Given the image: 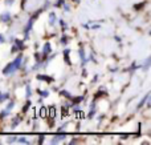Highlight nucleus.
Segmentation results:
<instances>
[{
  "instance_id": "nucleus-1",
  "label": "nucleus",
  "mask_w": 151,
  "mask_h": 145,
  "mask_svg": "<svg viewBox=\"0 0 151 145\" xmlns=\"http://www.w3.org/2000/svg\"><path fill=\"white\" fill-rule=\"evenodd\" d=\"M20 64H21V55H19L15 60L11 61V63L3 69V75H5V76H11V75H13V72H16L19 68H20Z\"/></svg>"
},
{
  "instance_id": "nucleus-2",
  "label": "nucleus",
  "mask_w": 151,
  "mask_h": 145,
  "mask_svg": "<svg viewBox=\"0 0 151 145\" xmlns=\"http://www.w3.org/2000/svg\"><path fill=\"white\" fill-rule=\"evenodd\" d=\"M65 137H66V135H58V136H55V137H53V140H52V144L60 143V141H63Z\"/></svg>"
},
{
  "instance_id": "nucleus-3",
  "label": "nucleus",
  "mask_w": 151,
  "mask_h": 145,
  "mask_svg": "<svg viewBox=\"0 0 151 145\" xmlns=\"http://www.w3.org/2000/svg\"><path fill=\"white\" fill-rule=\"evenodd\" d=\"M48 53H50V44H49V43H45L44 49H42V55L47 56Z\"/></svg>"
},
{
  "instance_id": "nucleus-4",
  "label": "nucleus",
  "mask_w": 151,
  "mask_h": 145,
  "mask_svg": "<svg viewBox=\"0 0 151 145\" xmlns=\"http://www.w3.org/2000/svg\"><path fill=\"white\" fill-rule=\"evenodd\" d=\"M0 19H1V21H4V23H8V21H9V19H11V15H9V13H4V15L0 16Z\"/></svg>"
},
{
  "instance_id": "nucleus-5",
  "label": "nucleus",
  "mask_w": 151,
  "mask_h": 145,
  "mask_svg": "<svg viewBox=\"0 0 151 145\" xmlns=\"http://www.w3.org/2000/svg\"><path fill=\"white\" fill-rule=\"evenodd\" d=\"M40 113H41V117H42V119H45V117H48V111H47V108H45V107H42V108H41V111H40Z\"/></svg>"
},
{
  "instance_id": "nucleus-6",
  "label": "nucleus",
  "mask_w": 151,
  "mask_h": 145,
  "mask_svg": "<svg viewBox=\"0 0 151 145\" xmlns=\"http://www.w3.org/2000/svg\"><path fill=\"white\" fill-rule=\"evenodd\" d=\"M55 21H56V15H55V13H50V16H49V24H50V25H55Z\"/></svg>"
},
{
  "instance_id": "nucleus-7",
  "label": "nucleus",
  "mask_w": 151,
  "mask_h": 145,
  "mask_svg": "<svg viewBox=\"0 0 151 145\" xmlns=\"http://www.w3.org/2000/svg\"><path fill=\"white\" fill-rule=\"evenodd\" d=\"M8 93H0V103H3V101H5V100H8Z\"/></svg>"
},
{
  "instance_id": "nucleus-8",
  "label": "nucleus",
  "mask_w": 151,
  "mask_h": 145,
  "mask_svg": "<svg viewBox=\"0 0 151 145\" xmlns=\"http://www.w3.org/2000/svg\"><path fill=\"white\" fill-rule=\"evenodd\" d=\"M64 56H65V60H66V63H68V65H70V60H69V49H66L65 52H64Z\"/></svg>"
},
{
  "instance_id": "nucleus-9",
  "label": "nucleus",
  "mask_w": 151,
  "mask_h": 145,
  "mask_svg": "<svg viewBox=\"0 0 151 145\" xmlns=\"http://www.w3.org/2000/svg\"><path fill=\"white\" fill-rule=\"evenodd\" d=\"M55 115H56L55 108H53V107H50V115H49V117H50V119H55Z\"/></svg>"
},
{
  "instance_id": "nucleus-10",
  "label": "nucleus",
  "mask_w": 151,
  "mask_h": 145,
  "mask_svg": "<svg viewBox=\"0 0 151 145\" xmlns=\"http://www.w3.org/2000/svg\"><path fill=\"white\" fill-rule=\"evenodd\" d=\"M13 105H15V103H13V101H11V103H9V104H8V107H7V111H8V112H9V111H11V109H12V108H13Z\"/></svg>"
},
{
  "instance_id": "nucleus-11",
  "label": "nucleus",
  "mask_w": 151,
  "mask_h": 145,
  "mask_svg": "<svg viewBox=\"0 0 151 145\" xmlns=\"http://www.w3.org/2000/svg\"><path fill=\"white\" fill-rule=\"evenodd\" d=\"M17 141H19V143H21V144H23V143H24V144H28V140H25L24 137H20Z\"/></svg>"
},
{
  "instance_id": "nucleus-12",
  "label": "nucleus",
  "mask_w": 151,
  "mask_h": 145,
  "mask_svg": "<svg viewBox=\"0 0 151 145\" xmlns=\"http://www.w3.org/2000/svg\"><path fill=\"white\" fill-rule=\"evenodd\" d=\"M29 105H31V103H29V101H28V103L25 104V107H24V108H23V112H24V113H25V112L28 111V107H29Z\"/></svg>"
},
{
  "instance_id": "nucleus-13",
  "label": "nucleus",
  "mask_w": 151,
  "mask_h": 145,
  "mask_svg": "<svg viewBox=\"0 0 151 145\" xmlns=\"http://www.w3.org/2000/svg\"><path fill=\"white\" fill-rule=\"evenodd\" d=\"M61 95H64L65 97H72L70 93H69V92H65V91H64V92H61Z\"/></svg>"
},
{
  "instance_id": "nucleus-14",
  "label": "nucleus",
  "mask_w": 151,
  "mask_h": 145,
  "mask_svg": "<svg viewBox=\"0 0 151 145\" xmlns=\"http://www.w3.org/2000/svg\"><path fill=\"white\" fill-rule=\"evenodd\" d=\"M12 141H13V143H15V141H16V137H9V140H8V143H12Z\"/></svg>"
},
{
  "instance_id": "nucleus-15",
  "label": "nucleus",
  "mask_w": 151,
  "mask_h": 145,
  "mask_svg": "<svg viewBox=\"0 0 151 145\" xmlns=\"http://www.w3.org/2000/svg\"><path fill=\"white\" fill-rule=\"evenodd\" d=\"M27 95H28V97H29V95H31V89H29V87L27 88Z\"/></svg>"
},
{
  "instance_id": "nucleus-16",
  "label": "nucleus",
  "mask_w": 151,
  "mask_h": 145,
  "mask_svg": "<svg viewBox=\"0 0 151 145\" xmlns=\"http://www.w3.org/2000/svg\"><path fill=\"white\" fill-rule=\"evenodd\" d=\"M41 95H42V97H47V96H48V92H41Z\"/></svg>"
},
{
  "instance_id": "nucleus-17",
  "label": "nucleus",
  "mask_w": 151,
  "mask_h": 145,
  "mask_svg": "<svg viewBox=\"0 0 151 145\" xmlns=\"http://www.w3.org/2000/svg\"><path fill=\"white\" fill-rule=\"evenodd\" d=\"M0 41H4V37H3L1 35H0Z\"/></svg>"
},
{
  "instance_id": "nucleus-18",
  "label": "nucleus",
  "mask_w": 151,
  "mask_h": 145,
  "mask_svg": "<svg viewBox=\"0 0 151 145\" xmlns=\"http://www.w3.org/2000/svg\"><path fill=\"white\" fill-rule=\"evenodd\" d=\"M73 1H80V0H73Z\"/></svg>"
}]
</instances>
